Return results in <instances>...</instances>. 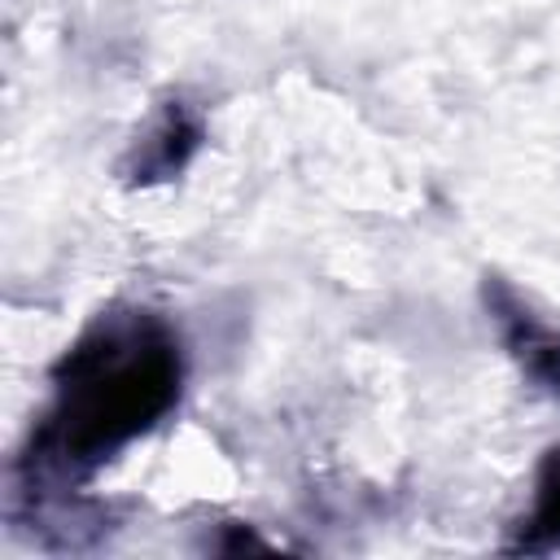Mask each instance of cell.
<instances>
[{
  "label": "cell",
  "mask_w": 560,
  "mask_h": 560,
  "mask_svg": "<svg viewBox=\"0 0 560 560\" xmlns=\"http://www.w3.org/2000/svg\"><path fill=\"white\" fill-rule=\"evenodd\" d=\"M175 350L149 319L96 328L70 359L57 385V407L31 446V464L44 477H79L105 459L118 442L153 424L175 398Z\"/></svg>",
  "instance_id": "6da1fadb"
},
{
  "label": "cell",
  "mask_w": 560,
  "mask_h": 560,
  "mask_svg": "<svg viewBox=\"0 0 560 560\" xmlns=\"http://www.w3.org/2000/svg\"><path fill=\"white\" fill-rule=\"evenodd\" d=\"M560 542V451L551 455L542 486H538V508L529 516V525H521V547L538 551V547H556Z\"/></svg>",
  "instance_id": "7a4b0ae2"
}]
</instances>
